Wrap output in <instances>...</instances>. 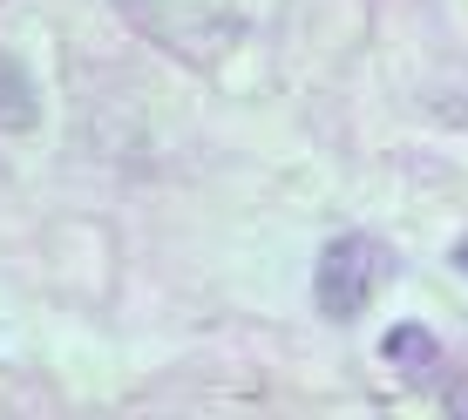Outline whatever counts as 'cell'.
I'll return each mask as SVG.
<instances>
[{"mask_svg":"<svg viewBox=\"0 0 468 420\" xmlns=\"http://www.w3.org/2000/svg\"><path fill=\"white\" fill-rule=\"evenodd\" d=\"M380 278H387V251L367 231H340L313 265V299L326 319H360Z\"/></svg>","mask_w":468,"mask_h":420,"instance_id":"1","label":"cell"},{"mask_svg":"<svg viewBox=\"0 0 468 420\" xmlns=\"http://www.w3.org/2000/svg\"><path fill=\"white\" fill-rule=\"evenodd\" d=\"M0 129H35V89H27V75H21V61L14 55H0Z\"/></svg>","mask_w":468,"mask_h":420,"instance_id":"2","label":"cell"},{"mask_svg":"<svg viewBox=\"0 0 468 420\" xmlns=\"http://www.w3.org/2000/svg\"><path fill=\"white\" fill-rule=\"evenodd\" d=\"M380 352H387L394 366H408V373H414V366H434V332H421V326H394Z\"/></svg>","mask_w":468,"mask_h":420,"instance_id":"3","label":"cell"},{"mask_svg":"<svg viewBox=\"0 0 468 420\" xmlns=\"http://www.w3.org/2000/svg\"><path fill=\"white\" fill-rule=\"evenodd\" d=\"M448 414H462V420H468V373L448 386Z\"/></svg>","mask_w":468,"mask_h":420,"instance_id":"4","label":"cell"},{"mask_svg":"<svg viewBox=\"0 0 468 420\" xmlns=\"http://www.w3.org/2000/svg\"><path fill=\"white\" fill-rule=\"evenodd\" d=\"M455 265H468V237H462V245H455Z\"/></svg>","mask_w":468,"mask_h":420,"instance_id":"5","label":"cell"}]
</instances>
